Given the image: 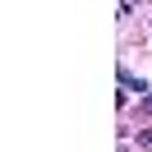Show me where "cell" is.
<instances>
[{
  "label": "cell",
  "mask_w": 152,
  "mask_h": 152,
  "mask_svg": "<svg viewBox=\"0 0 152 152\" xmlns=\"http://www.w3.org/2000/svg\"><path fill=\"white\" fill-rule=\"evenodd\" d=\"M120 88H124V92H120V106H124V102H129V92H148V88H143V83H138V78H134V74H129V69H120Z\"/></svg>",
  "instance_id": "obj_1"
},
{
  "label": "cell",
  "mask_w": 152,
  "mask_h": 152,
  "mask_svg": "<svg viewBox=\"0 0 152 152\" xmlns=\"http://www.w3.org/2000/svg\"><path fill=\"white\" fill-rule=\"evenodd\" d=\"M148 111H152V97H148Z\"/></svg>",
  "instance_id": "obj_2"
}]
</instances>
